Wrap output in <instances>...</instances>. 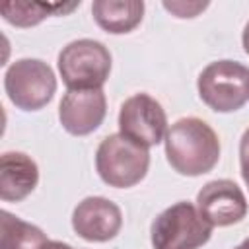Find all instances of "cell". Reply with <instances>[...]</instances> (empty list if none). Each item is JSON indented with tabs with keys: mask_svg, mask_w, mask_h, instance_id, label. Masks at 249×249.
<instances>
[{
	"mask_svg": "<svg viewBox=\"0 0 249 249\" xmlns=\"http://www.w3.org/2000/svg\"><path fill=\"white\" fill-rule=\"evenodd\" d=\"M165 156L169 165L187 177L214 169L220 160V140L214 128L196 117L175 121L165 134Z\"/></svg>",
	"mask_w": 249,
	"mask_h": 249,
	"instance_id": "cell-1",
	"label": "cell"
},
{
	"mask_svg": "<svg viewBox=\"0 0 249 249\" xmlns=\"http://www.w3.org/2000/svg\"><path fill=\"white\" fill-rule=\"evenodd\" d=\"M150 167L148 148L132 142L121 132L109 134L101 140L95 152V169L103 183L117 189L134 187L140 183Z\"/></svg>",
	"mask_w": 249,
	"mask_h": 249,
	"instance_id": "cell-2",
	"label": "cell"
},
{
	"mask_svg": "<svg viewBox=\"0 0 249 249\" xmlns=\"http://www.w3.org/2000/svg\"><path fill=\"white\" fill-rule=\"evenodd\" d=\"M196 88L212 111H237L249 99V68L237 60H214L198 74Z\"/></svg>",
	"mask_w": 249,
	"mask_h": 249,
	"instance_id": "cell-3",
	"label": "cell"
},
{
	"mask_svg": "<svg viewBox=\"0 0 249 249\" xmlns=\"http://www.w3.org/2000/svg\"><path fill=\"white\" fill-rule=\"evenodd\" d=\"M212 235V226L187 200L165 208L152 222L150 237L154 249H198Z\"/></svg>",
	"mask_w": 249,
	"mask_h": 249,
	"instance_id": "cell-4",
	"label": "cell"
},
{
	"mask_svg": "<svg viewBox=\"0 0 249 249\" xmlns=\"http://www.w3.org/2000/svg\"><path fill=\"white\" fill-rule=\"evenodd\" d=\"M58 72L68 89H101L111 72V53L95 39H76L58 53Z\"/></svg>",
	"mask_w": 249,
	"mask_h": 249,
	"instance_id": "cell-5",
	"label": "cell"
},
{
	"mask_svg": "<svg viewBox=\"0 0 249 249\" xmlns=\"http://www.w3.org/2000/svg\"><path fill=\"white\" fill-rule=\"evenodd\" d=\"M4 89L10 101L21 111L43 109L56 91L53 68L41 58H19L4 74Z\"/></svg>",
	"mask_w": 249,
	"mask_h": 249,
	"instance_id": "cell-6",
	"label": "cell"
},
{
	"mask_svg": "<svg viewBox=\"0 0 249 249\" xmlns=\"http://www.w3.org/2000/svg\"><path fill=\"white\" fill-rule=\"evenodd\" d=\"M119 130L144 148L158 146L167 134V115L152 95L134 93L121 105Z\"/></svg>",
	"mask_w": 249,
	"mask_h": 249,
	"instance_id": "cell-7",
	"label": "cell"
},
{
	"mask_svg": "<svg viewBox=\"0 0 249 249\" xmlns=\"http://www.w3.org/2000/svg\"><path fill=\"white\" fill-rule=\"evenodd\" d=\"M196 208L214 228L233 226L247 214V198L231 179L208 181L196 195Z\"/></svg>",
	"mask_w": 249,
	"mask_h": 249,
	"instance_id": "cell-8",
	"label": "cell"
},
{
	"mask_svg": "<svg viewBox=\"0 0 249 249\" xmlns=\"http://www.w3.org/2000/svg\"><path fill=\"white\" fill-rule=\"evenodd\" d=\"M107 115L103 89H68L58 105V119L66 132L86 136L99 128Z\"/></svg>",
	"mask_w": 249,
	"mask_h": 249,
	"instance_id": "cell-9",
	"label": "cell"
},
{
	"mask_svg": "<svg viewBox=\"0 0 249 249\" xmlns=\"http://www.w3.org/2000/svg\"><path fill=\"white\" fill-rule=\"evenodd\" d=\"M123 226L121 208L105 196H88L72 212V228L86 241H109Z\"/></svg>",
	"mask_w": 249,
	"mask_h": 249,
	"instance_id": "cell-10",
	"label": "cell"
},
{
	"mask_svg": "<svg viewBox=\"0 0 249 249\" xmlns=\"http://www.w3.org/2000/svg\"><path fill=\"white\" fill-rule=\"evenodd\" d=\"M39 183L37 163L23 152H4L0 158V198L19 202Z\"/></svg>",
	"mask_w": 249,
	"mask_h": 249,
	"instance_id": "cell-11",
	"label": "cell"
},
{
	"mask_svg": "<svg viewBox=\"0 0 249 249\" xmlns=\"http://www.w3.org/2000/svg\"><path fill=\"white\" fill-rule=\"evenodd\" d=\"M95 23L113 35L132 31L144 16L142 0H95L91 4Z\"/></svg>",
	"mask_w": 249,
	"mask_h": 249,
	"instance_id": "cell-12",
	"label": "cell"
},
{
	"mask_svg": "<svg viewBox=\"0 0 249 249\" xmlns=\"http://www.w3.org/2000/svg\"><path fill=\"white\" fill-rule=\"evenodd\" d=\"M47 241L41 228L6 210L0 212V249H41Z\"/></svg>",
	"mask_w": 249,
	"mask_h": 249,
	"instance_id": "cell-13",
	"label": "cell"
},
{
	"mask_svg": "<svg viewBox=\"0 0 249 249\" xmlns=\"http://www.w3.org/2000/svg\"><path fill=\"white\" fill-rule=\"evenodd\" d=\"M76 6H80V2H72V4H43V2H6L0 6V14L2 18L18 27H31L37 25L39 21H43L49 16L54 14H64V12H72Z\"/></svg>",
	"mask_w": 249,
	"mask_h": 249,
	"instance_id": "cell-14",
	"label": "cell"
},
{
	"mask_svg": "<svg viewBox=\"0 0 249 249\" xmlns=\"http://www.w3.org/2000/svg\"><path fill=\"white\" fill-rule=\"evenodd\" d=\"M206 6L208 2H163V8L177 18H195Z\"/></svg>",
	"mask_w": 249,
	"mask_h": 249,
	"instance_id": "cell-15",
	"label": "cell"
},
{
	"mask_svg": "<svg viewBox=\"0 0 249 249\" xmlns=\"http://www.w3.org/2000/svg\"><path fill=\"white\" fill-rule=\"evenodd\" d=\"M239 169H241V177L249 189V128H245V132L241 134V140H239Z\"/></svg>",
	"mask_w": 249,
	"mask_h": 249,
	"instance_id": "cell-16",
	"label": "cell"
},
{
	"mask_svg": "<svg viewBox=\"0 0 249 249\" xmlns=\"http://www.w3.org/2000/svg\"><path fill=\"white\" fill-rule=\"evenodd\" d=\"M41 249H74L72 245L68 243H62V241H54V239H49Z\"/></svg>",
	"mask_w": 249,
	"mask_h": 249,
	"instance_id": "cell-17",
	"label": "cell"
},
{
	"mask_svg": "<svg viewBox=\"0 0 249 249\" xmlns=\"http://www.w3.org/2000/svg\"><path fill=\"white\" fill-rule=\"evenodd\" d=\"M241 43H243L245 53L249 54V21H247V23H245V27H243V33H241Z\"/></svg>",
	"mask_w": 249,
	"mask_h": 249,
	"instance_id": "cell-18",
	"label": "cell"
},
{
	"mask_svg": "<svg viewBox=\"0 0 249 249\" xmlns=\"http://www.w3.org/2000/svg\"><path fill=\"white\" fill-rule=\"evenodd\" d=\"M235 249H249V237H247V239H245V241H243L241 245H237Z\"/></svg>",
	"mask_w": 249,
	"mask_h": 249,
	"instance_id": "cell-19",
	"label": "cell"
}]
</instances>
